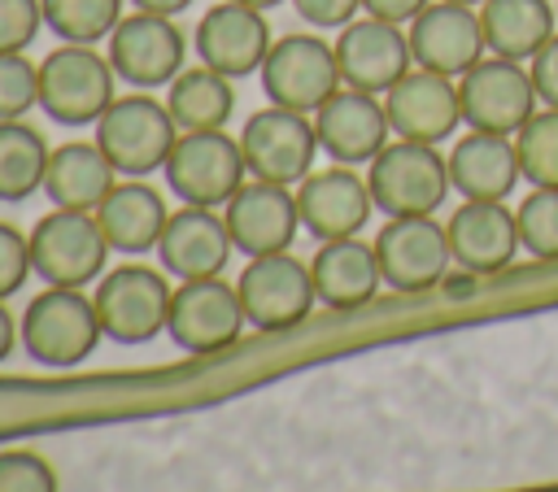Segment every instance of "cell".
Listing matches in <instances>:
<instances>
[{"label":"cell","mask_w":558,"mask_h":492,"mask_svg":"<svg viewBox=\"0 0 558 492\" xmlns=\"http://www.w3.org/2000/svg\"><path fill=\"white\" fill-rule=\"evenodd\" d=\"M314 131H318V148L336 165H371L379 148L392 139L384 96H371L357 87H340L314 113Z\"/></svg>","instance_id":"44dd1931"},{"label":"cell","mask_w":558,"mask_h":492,"mask_svg":"<svg viewBox=\"0 0 558 492\" xmlns=\"http://www.w3.org/2000/svg\"><path fill=\"white\" fill-rule=\"evenodd\" d=\"M22 335H17V322H13V313L4 309V300H0V361L13 353V344H17Z\"/></svg>","instance_id":"60d3db41"},{"label":"cell","mask_w":558,"mask_h":492,"mask_svg":"<svg viewBox=\"0 0 558 492\" xmlns=\"http://www.w3.org/2000/svg\"><path fill=\"white\" fill-rule=\"evenodd\" d=\"M331 48H336L340 83L344 87H357V91H371V96H384L401 74L414 70L405 26L384 22V17H371V13L366 17H353L349 26H340Z\"/></svg>","instance_id":"2e32d148"},{"label":"cell","mask_w":558,"mask_h":492,"mask_svg":"<svg viewBox=\"0 0 558 492\" xmlns=\"http://www.w3.org/2000/svg\"><path fill=\"white\" fill-rule=\"evenodd\" d=\"M519 239L536 261H558V187H532L514 209Z\"/></svg>","instance_id":"d6a6232c"},{"label":"cell","mask_w":558,"mask_h":492,"mask_svg":"<svg viewBox=\"0 0 558 492\" xmlns=\"http://www.w3.org/2000/svg\"><path fill=\"white\" fill-rule=\"evenodd\" d=\"M296 209H301V231H310L318 244H327V239L357 235L366 226L375 200H371L366 174L331 161L327 170H310L296 183Z\"/></svg>","instance_id":"ffe728a7"},{"label":"cell","mask_w":558,"mask_h":492,"mask_svg":"<svg viewBox=\"0 0 558 492\" xmlns=\"http://www.w3.org/2000/svg\"><path fill=\"white\" fill-rule=\"evenodd\" d=\"M527 74H532V87H536V100L558 109V30L549 35V44L527 61Z\"/></svg>","instance_id":"f35d334b"},{"label":"cell","mask_w":558,"mask_h":492,"mask_svg":"<svg viewBox=\"0 0 558 492\" xmlns=\"http://www.w3.org/2000/svg\"><path fill=\"white\" fill-rule=\"evenodd\" d=\"M140 13H161V17H179L192 0H131Z\"/></svg>","instance_id":"b9f144b4"},{"label":"cell","mask_w":558,"mask_h":492,"mask_svg":"<svg viewBox=\"0 0 558 492\" xmlns=\"http://www.w3.org/2000/svg\"><path fill=\"white\" fill-rule=\"evenodd\" d=\"M388 126L392 139H414V144H440L462 126V100H458V78L436 74L414 65L384 91Z\"/></svg>","instance_id":"ac0fdd59"},{"label":"cell","mask_w":558,"mask_h":492,"mask_svg":"<svg viewBox=\"0 0 558 492\" xmlns=\"http://www.w3.org/2000/svg\"><path fill=\"white\" fill-rule=\"evenodd\" d=\"M519 165L532 187H558V109L541 104L519 131H514Z\"/></svg>","instance_id":"1f68e13d"},{"label":"cell","mask_w":558,"mask_h":492,"mask_svg":"<svg viewBox=\"0 0 558 492\" xmlns=\"http://www.w3.org/2000/svg\"><path fill=\"white\" fill-rule=\"evenodd\" d=\"M31 274H35L31 270V239L13 222H0V300L22 292V283Z\"/></svg>","instance_id":"8d00e7d4"},{"label":"cell","mask_w":558,"mask_h":492,"mask_svg":"<svg viewBox=\"0 0 558 492\" xmlns=\"http://www.w3.org/2000/svg\"><path fill=\"white\" fill-rule=\"evenodd\" d=\"M17 335H22L26 357L48 370L83 366L96 353V344L105 340L96 305H92V296H83V287H44L26 305Z\"/></svg>","instance_id":"6da1fadb"},{"label":"cell","mask_w":558,"mask_h":492,"mask_svg":"<svg viewBox=\"0 0 558 492\" xmlns=\"http://www.w3.org/2000/svg\"><path fill=\"white\" fill-rule=\"evenodd\" d=\"M92 139L100 144V152L113 161V170L122 179H148L166 165V157L179 139V126H174L166 100L135 91V96H118L105 109Z\"/></svg>","instance_id":"8992f818"},{"label":"cell","mask_w":558,"mask_h":492,"mask_svg":"<svg viewBox=\"0 0 558 492\" xmlns=\"http://www.w3.org/2000/svg\"><path fill=\"white\" fill-rule=\"evenodd\" d=\"M458 4H475V9H480V4H484V0H458Z\"/></svg>","instance_id":"ee69618b"},{"label":"cell","mask_w":558,"mask_h":492,"mask_svg":"<svg viewBox=\"0 0 558 492\" xmlns=\"http://www.w3.org/2000/svg\"><path fill=\"white\" fill-rule=\"evenodd\" d=\"M44 30V0H0V52H26Z\"/></svg>","instance_id":"d590c367"},{"label":"cell","mask_w":558,"mask_h":492,"mask_svg":"<svg viewBox=\"0 0 558 492\" xmlns=\"http://www.w3.org/2000/svg\"><path fill=\"white\" fill-rule=\"evenodd\" d=\"M235 139H240L248 179H266V183H283V187H296L314 170V157L323 152L314 118L296 113V109H279V104L248 113L244 131Z\"/></svg>","instance_id":"9c48e42d"},{"label":"cell","mask_w":558,"mask_h":492,"mask_svg":"<svg viewBox=\"0 0 558 492\" xmlns=\"http://www.w3.org/2000/svg\"><path fill=\"white\" fill-rule=\"evenodd\" d=\"M366 187H371V200L384 218L436 213L445 205V196L453 192L449 157H440L436 144L388 139L379 148V157L366 165Z\"/></svg>","instance_id":"3957f363"},{"label":"cell","mask_w":558,"mask_h":492,"mask_svg":"<svg viewBox=\"0 0 558 492\" xmlns=\"http://www.w3.org/2000/svg\"><path fill=\"white\" fill-rule=\"evenodd\" d=\"M240 4H248V9H262V13H266V9H275V4H283V0H240Z\"/></svg>","instance_id":"7bdbcfd3"},{"label":"cell","mask_w":558,"mask_h":492,"mask_svg":"<svg viewBox=\"0 0 558 492\" xmlns=\"http://www.w3.org/2000/svg\"><path fill=\"white\" fill-rule=\"evenodd\" d=\"M122 22V0H44V30L61 44H100Z\"/></svg>","instance_id":"4dcf8cb0"},{"label":"cell","mask_w":558,"mask_h":492,"mask_svg":"<svg viewBox=\"0 0 558 492\" xmlns=\"http://www.w3.org/2000/svg\"><path fill=\"white\" fill-rule=\"evenodd\" d=\"M523 179L514 135L466 131L449 152V183L462 200H506Z\"/></svg>","instance_id":"cb8c5ba5"},{"label":"cell","mask_w":558,"mask_h":492,"mask_svg":"<svg viewBox=\"0 0 558 492\" xmlns=\"http://www.w3.org/2000/svg\"><path fill=\"white\" fill-rule=\"evenodd\" d=\"M445 235H449L453 266L466 274H497L523 248L519 218L514 209H506V200H462L449 213Z\"/></svg>","instance_id":"603a6c76"},{"label":"cell","mask_w":558,"mask_h":492,"mask_svg":"<svg viewBox=\"0 0 558 492\" xmlns=\"http://www.w3.org/2000/svg\"><path fill=\"white\" fill-rule=\"evenodd\" d=\"M105 57L113 65V74L122 83H131L135 91H157V87H170L183 70V30L174 26V17H161V13H126L113 35L105 39Z\"/></svg>","instance_id":"5bb4252c"},{"label":"cell","mask_w":558,"mask_h":492,"mask_svg":"<svg viewBox=\"0 0 558 492\" xmlns=\"http://www.w3.org/2000/svg\"><path fill=\"white\" fill-rule=\"evenodd\" d=\"M458 100L466 131H493V135H514L541 109L527 65L510 57H480L458 78Z\"/></svg>","instance_id":"4fadbf2b"},{"label":"cell","mask_w":558,"mask_h":492,"mask_svg":"<svg viewBox=\"0 0 558 492\" xmlns=\"http://www.w3.org/2000/svg\"><path fill=\"white\" fill-rule=\"evenodd\" d=\"M235 78L209 70V65H192L179 70V78L166 87V109L174 118L179 131H227L231 113H235Z\"/></svg>","instance_id":"f1b7e54d"},{"label":"cell","mask_w":558,"mask_h":492,"mask_svg":"<svg viewBox=\"0 0 558 492\" xmlns=\"http://www.w3.org/2000/svg\"><path fill=\"white\" fill-rule=\"evenodd\" d=\"M292 9L314 30H340V26H349L357 17L362 0H292Z\"/></svg>","instance_id":"74e56055"},{"label":"cell","mask_w":558,"mask_h":492,"mask_svg":"<svg viewBox=\"0 0 558 492\" xmlns=\"http://www.w3.org/2000/svg\"><path fill=\"white\" fill-rule=\"evenodd\" d=\"M432 0H362V13L371 17H384V22H397V26H410Z\"/></svg>","instance_id":"ab89813d"},{"label":"cell","mask_w":558,"mask_h":492,"mask_svg":"<svg viewBox=\"0 0 558 492\" xmlns=\"http://www.w3.org/2000/svg\"><path fill=\"white\" fill-rule=\"evenodd\" d=\"M227 235L235 253L244 257H270L288 253L296 231H301V209H296V187L266 183V179H244L240 192L222 205Z\"/></svg>","instance_id":"9a60e30c"},{"label":"cell","mask_w":558,"mask_h":492,"mask_svg":"<svg viewBox=\"0 0 558 492\" xmlns=\"http://www.w3.org/2000/svg\"><path fill=\"white\" fill-rule=\"evenodd\" d=\"M554 9H558V4H554Z\"/></svg>","instance_id":"f6af8a7d"},{"label":"cell","mask_w":558,"mask_h":492,"mask_svg":"<svg viewBox=\"0 0 558 492\" xmlns=\"http://www.w3.org/2000/svg\"><path fill=\"white\" fill-rule=\"evenodd\" d=\"M270 26L262 9H248L240 0H218L201 13L196 30H192V48L201 57V65L227 74V78H248L262 70L266 52H270Z\"/></svg>","instance_id":"e0dca14e"},{"label":"cell","mask_w":558,"mask_h":492,"mask_svg":"<svg viewBox=\"0 0 558 492\" xmlns=\"http://www.w3.org/2000/svg\"><path fill=\"white\" fill-rule=\"evenodd\" d=\"M554 17H558V9L549 0H484L480 4V26H484L488 52L510 57V61H532L549 44Z\"/></svg>","instance_id":"83f0119b"},{"label":"cell","mask_w":558,"mask_h":492,"mask_svg":"<svg viewBox=\"0 0 558 492\" xmlns=\"http://www.w3.org/2000/svg\"><path fill=\"white\" fill-rule=\"evenodd\" d=\"M371 244H375V257H379L384 287H392L401 296L432 292L449 279L453 253H449V235L436 222V213L388 218Z\"/></svg>","instance_id":"30bf717a"},{"label":"cell","mask_w":558,"mask_h":492,"mask_svg":"<svg viewBox=\"0 0 558 492\" xmlns=\"http://www.w3.org/2000/svg\"><path fill=\"white\" fill-rule=\"evenodd\" d=\"M122 174L113 170V161L100 152L96 139H70L57 144L48 157V174H44V196L52 200V209H83L96 213V205L109 196V187Z\"/></svg>","instance_id":"4316f807"},{"label":"cell","mask_w":558,"mask_h":492,"mask_svg":"<svg viewBox=\"0 0 558 492\" xmlns=\"http://www.w3.org/2000/svg\"><path fill=\"white\" fill-rule=\"evenodd\" d=\"M166 200L157 187H148L144 179H118L109 187V196L96 205V222L109 239L113 253H126V257H144V253H157V239L166 231Z\"/></svg>","instance_id":"484cf974"},{"label":"cell","mask_w":558,"mask_h":492,"mask_svg":"<svg viewBox=\"0 0 558 492\" xmlns=\"http://www.w3.org/2000/svg\"><path fill=\"white\" fill-rule=\"evenodd\" d=\"M244 327H248V318H244L240 292L222 274L218 279L174 283V292H170V318H166V335L174 340V348L196 353V357H209V353L231 348L244 335Z\"/></svg>","instance_id":"8fae6325"},{"label":"cell","mask_w":558,"mask_h":492,"mask_svg":"<svg viewBox=\"0 0 558 492\" xmlns=\"http://www.w3.org/2000/svg\"><path fill=\"white\" fill-rule=\"evenodd\" d=\"M170 279L166 270H153L144 261H122L96 279L92 305L100 318L105 340L113 344H148L166 335L170 318Z\"/></svg>","instance_id":"277c9868"},{"label":"cell","mask_w":558,"mask_h":492,"mask_svg":"<svg viewBox=\"0 0 558 492\" xmlns=\"http://www.w3.org/2000/svg\"><path fill=\"white\" fill-rule=\"evenodd\" d=\"M166 187L174 192L179 205H201V209H222L240 183L248 179L240 139L227 131H179L166 165Z\"/></svg>","instance_id":"52a82bcc"},{"label":"cell","mask_w":558,"mask_h":492,"mask_svg":"<svg viewBox=\"0 0 558 492\" xmlns=\"http://www.w3.org/2000/svg\"><path fill=\"white\" fill-rule=\"evenodd\" d=\"M235 292H240V305L253 331H292L318 305L310 261H296L292 253L248 257L235 279Z\"/></svg>","instance_id":"7c38bea8"},{"label":"cell","mask_w":558,"mask_h":492,"mask_svg":"<svg viewBox=\"0 0 558 492\" xmlns=\"http://www.w3.org/2000/svg\"><path fill=\"white\" fill-rule=\"evenodd\" d=\"M410 57L423 70L462 78L484 52V26H480V9L475 4H458V0H432L410 26Z\"/></svg>","instance_id":"d6986e66"},{"label":"cell","mask_w":558,"mask_h":492,"mask_svg":"<svg viewBox=\"0 0 558 492\" xmlns=\"http://www.w3.org/2000/svg\"><path fill=\"white\" fill-rule=\"evenodd\" d=\"M235 244L227 235L222 209H201V205H179L166 218V231L157 239V261L170 279H218L231 261Z\"/></svg>","instance_id":"7402d4cb"},{"label":"cell","mask_w":558,"mask_h":492,"mask_svg":"<svg viewBox=\"0 0 558 492\" xmlns=\"http://www.w3.org/2000/svg\"><path fill=\"white\" fill-rule=\"evenodd\" d=\"M257 74H262V91H266L270 104L296 109V113H310V118L344 87L340 65H336V48L314 30L279 35Z\"/></svg>","instance_id":"ba28073f"},{"label":"cell","mask_w":558,"mask_h":492,"mask_svg":"<svg viewBox=\"0 0 558 492\" xmlns=\"http://www.w3.org/2000/svg\"><path fill=\"white\" fill-rule=\"evenodd\" d=\"M31 270L48 287H87L105 274L109 239L96 222V213L83 209H48L31 231Z\"/></svg>","instance_id":"5b68a950"},{"label":"cell","mask_w":558,"mask_h":492,"mask_svg":"<svg viewBox=\"0 0 558 492\" xmlns=\"http://www.w3.org/2000/svg\"><path fill=\"white\" fill-rule=\"evenodd\" d=\"M48 157L52 148L35 126H26L22 118L0 122V205H22L35 192H44Z\"/></svg>","instance_id":"f546056e"},{"label":"cell","mask_w":558,"mask_h":492,"mask_svg":"<svg viewBox=\"0 0 558 492\" xmlns=\"http://www.w3.org/2000/svg\"><path fill=\"white\" fill-rule=\"evenodd\" d=\"M39 109V65L26 52H0V122Z\"/></svg>","instance_id":"836d02e7"},{"label":"cell","mask_w":558,"mask_h":492,"mask_svg":"<svg viewBox=\"0 0 558 492\" xmlns=\"http://www.w3.org/2000/svg\"><path fill=\"white\" fill-rule=\"evenodd\" d=\"M310 279H314L318 305H327V309H362L384 287L375 244H366L357 235L318 244V253L310 261Z\"/></svg>","instance_id":"d4e9b609"},{"label":"cell","mask_w":558,"mask_h":492,"mask_svg":"<svg viewBox=\"0 0 558 492\" xmlns=\"http://www.w3.org/2000/svg\"><path fill=\"white\" fill-rule=\"evenodd\" d=\"M113 65L96 52V44H61L39 61V109L57 126H96L113 96Z\"/></svg>","instance_id":"7a4b0ae2"},{"label":"cell","mask_w":558,"mask_h":492,"mask_svg":"<svg viewBox=\"0 0 558 492\" xmlns=\"http://www.w3.org/2000/svg\"><path fill=\"white\" fill-rule=\"evenodd\" d=\"M0 492H57V470L35 448L0 453Z\"/></svg>","instance_id":"e575fe53"}]
</instances>
